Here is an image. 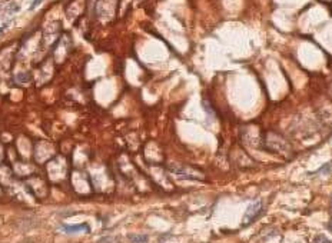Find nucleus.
Returning <instances> with one entry per match:
<instances>
[{
  "mask_svg": "<svg viewBox=\"0 0 332 243\" xmlns=\"http://www.w3.org/2000/svg\"><path fill=\"white\" fill-rule=\"evenodd\" d=\"M331 202H332V199H331Z\"/></svg>",
  "mask_w": 332,
  "mask_h": 243,
  "instance_id": "nucleus-10",
  "label": "nucleus"
},
{
  "mask_svg": "<svg viewBox=\"0 0 332 243\" xmlns=\"http://www.w3.org/2000/svg\"><path fill=\"white\" fill-rule=\"evenodd\" d=\"M311 243H332L328 238H325V236H322V235H318V236H315L314 238V241Z\"/></svg>",
  "mask_w": 332,
  "mask_h": 243,
  "instance_id": "nucleus-5",
  "label": "nucleus"
},
{
  "mask_svg": "<svg viewBox=\"0 0 332 243\" xmlns=\"http://www.w3.org/2000/svg\"><path fill=\"white\" fill-rule=\"evenodd\" d=\"M327 228H328V231L331 232L332 233V219L330 220V222H328V225H327Z\"/></svg>",
  "mask_w": 332,
  "mask_h": 243,
  "instance_id": "nucleus-7",
  "label": "nucleus"
},
{
  "mask_svg": "<svg viewBox=\"0 0 332 243\" xmlns=\"http://www.w3.org/2000/svg\"><path fill=\"white\" fill-rule=\"evenodd\" d=\"M130 243H148L146 235H129Z\"/></svg>",
  "mask_w": 332,
  "mask_h": 243,
  "instance_id": "nucleus-4",
  "label": "nucleus"
},
{
  "mask_svg": "<svg viewBox=\"0 0 332 243\" xmlns=\"http://www.w3.org/2000/svg\"><path fill=\"white\" fill-rule=\"evenodd\" d=\"M1 32H3V27H0V33H1Z\"/></svg>",
  "mask_w": 332,
  "mask_h": 243,
  "instance_id": "nucleus-8",
  "label": "nucleus"
},
{
  "mask_svg": "<svg viewBox=\"0 0 332 243\" xmlns=\"http://www.w3.org/2000/svg\"><path fill=\"white\" fill-rule=\"evenodd\" d=\"M331 13H332V3H331Z\"/></svg>",
  "mask_w": 332,
  "mask_h": 243,
  "instance_id": "nucleus-9",
  "label": "nucleus"
},
{
  "mask_svg": "<svg viewBox=\"0 0 332 243\" xmlns=\"http://www.w3.org/2000/svg\"><path fill=\"white\" fill-rule=\"evenodd\" d=\"M261 213H262V202H253L251 203L248 209L245 210V215H243V218H242V226L243 228H246V226H249L253 220H256L259 216H261Z\"/></svg>",
  "mask_w": 332,
  "mask_h": 243,
  "instance_id": "nucleus-1",
  "label": "nucleus"
},
{
  "mask_svg": "<svg viewBox=\"0 0 332 243\" xmlns=\"http://www.w3.org/2000/svg\"><path fill=\"white\" fill-rule=\"evenodd\" d=\"M42 1H43V0H33V1L30 3V6H29V10H34V9H36V7H37V6H39Z\"/></svg>",
  "mask_w": 332,
  "mask_h": 243,
  "instance_id": "nucleus-6",
  "label": "nucleus"
},
{
  "mask_svg": "<svg viewBox=\"0 0 332 243\" xmlns=\"http://www.w3.org/2000/svg\"><path fill=\"white\" fill-rule=\"evenodd\" d=\"M169 170L173 172L175 174H179V176H182V177H186V179H198V177H204V174L202 173H198V172H192L191 170V167H188V166H173L172 164L171 167H169Z\"/></svg>",
  "mask_w": 332,
  "mask_h": 243,
  "instance_id": "nucleus-2",
  "label": "nucleus"
},
{
  "mask_svg": "<svg viewBox=\"0 0 332 243\" xmlns=\"http://www.w3.org/2000/svg\"><path fill=\"white\" fill-rule=\"evenodd\" d=\"M60 229L65 233H79V232H89L88 223H79V225H62Z\"/></svg>",
  "mask_w": 332,
  "mask_h": 243,
  "instance_id": "nucleus-3",
  "label": "nucleus"
}]
</instances>
